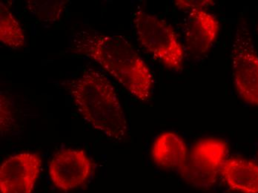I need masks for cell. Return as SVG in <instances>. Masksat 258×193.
<instances>
[{"label":"cell","mask_w":258,"mask_h":193,"mask_svg":"<svg viewBox=\"0 0 258 193\" xmlns=\"http://www.w3.org/2000/svg\"><path fill=\"white\" fill-rule=\"evenodd\" d=\"M69 91L79 112L94 130L115 141L125 138V114L115 89L102 72L87 69L71 82Z\"/></svg>","instance_id":"7a4b0ae2"},{"label":"cell","mask_w":258,"mask_h":193,"mask_svg":"<svg viewBox=\"0 0 258 193\" xmlns=\"http://www.w3.org/2000/svg\"><path fill=\"white\" fill-rule=\"evenodd\" d=\"M234 84L240 96L258 106V56L248 34L239 31L232 48Z\"/></svg>","instance_id":"5b68a950"},{"label":"cell","mask_w":258,"mask_h":193,"mask_svg":"<svg viewBox=\"0 0 258 193\" xmlns=\"http://www.w3.org/2000/svg\"><path fill=\"white\" fill-rule=\"evenodd\" d=\"M219 28V23L212 14L204 10L191 11L184 28L187 49L197 56L207 52L216 39Z\"/></svg>","instance_id":"ba28073f"},{"label":"cell","mask_w":258,"mask_h":193,"mask_svg":"<svg viewBox=\"0 0 258 193\" xmlns=\"http://www.w3.org/2000/svg\"><path fill=\"white\" fill-rule=\"evenodd\" d=\"M152 154L157 166L179 172L183 169L188 159L185 142L172 133H163L157 138L152 147Z\"/></svg>","instance_id":"9c48e42d"},{"label":"cell","mask_w":258,"mask_h":193,"mask_svg":"<svg viewBox=\"0 0 258 193\" xmlns=\"http://www.w3.org/2000/svg\"><path fill=\"white\" fill-rule=\"evenodd\" d=\"M220 174L232 190L258 193V164L256 163L240 158L226 159Z\"/></svg>","instance_id":"30bf717a"},{"label":"cell","mask_w":258,"mask_h":193,"mask_svg":"<svg viewBox=\"0 0 258 193\" xmlns=\"http://www.w3.org/2000/svg\"><path fill=\"white\" fill-rule=\"evenodd\" d=\"M0 40L12 48H22L26 42L20 23L3 3H0Z\"/></svg>","instance_id":"8fae6325"},{"label":"cell","mask_w":258,"mask_h":193,"mask_svg":"<svg viewBox=\"0 0 258 193\" xmlns=\"http://www.w3.org/2000/svg\"><path fill=\"white\" fill-rule=\"evenodd\" d=\"M212 1H177L176 5L184 10H202L204 7L212 4Z\"/></svg>","instance_id":"4fadbf2b"},{"label":"cell","mask_w":258,"mask_h":193,"mask_svg":"<svg viewBox=\"0 0 258 193\" xmlns=\"http://www.w3.org/2000/svg\"><path fill=\"white\" fill-rule=\"evenodd\" d=\"M134 26L138 40L150 54L166 67L182 68L184 51L172 28L162 19L138 11L134 15Z\"/></svg>","instance_id":"3957f363"},{"label":"cell","mask_w":258,"mask_h":193,"mask_svg":"<svg viewBox=\"0 0 258 193\" xmlns=\"http://www.w3.org/2000/svg\"><path fill=\"white\" fill-rule=\"evenodd\" d=\"M41 165L42 161L37 154L23 152L11 156L0 168V192H32Z\"/></svg>","instance_id":"8992f818"},{"label":"cell","mask_w":258,"mask_h":193,"mask_svg":"<svg viewBox=\"0 0 258 193\" xmlns=\"http://www.w3.org/2000/svg\"><path fill=\"white\" fill-rule=\"evenodd\" d=\"M67 1L30 0L27 7L31 14L45 23H54L60 18Z\"/></svg>","instance_id":"7c38bea8"},{"label":"cell","mask_w":258,"mask_h":193,"mask_svg":"<svg viewBox=\"0 0 258 193\" xmlns=\"http://www.w3.org/2000/svg\"><path fill=\"white\" fill-rule=\"evenodd\" d=\"M72 49L100 64L139 100H149L153 86L152 72L132 44L119 35L83 31L75 34Z\"/></svg>","instance_id":"6da1fadb"},{"label":"cell","mask_w":258,"mask_h":193,"mask_svg":"<svg viewBox=\"0 0 258 193\" xmlns=\"http://www.w3.org/2000/svg\"><path fill=\"white\" fill-rule=\"evenodd\" d=\"M48 169L54 186L60 190L69 191L81 186L89 178L91 162L83 150L69 149L57 152Z\"/></svg>","instance_id":"52a82bcc"},{"label":"cell","mask_w":258,"mask_h":193,"mask_svg":"<svg viewBox=\"0 0 258 193\" xmlns=\"http://www.w3.org/2000/svg\"><path fill=\"white\" fill-rule=\"evenodd\" d=\"M227 154V144L224 141H200L194 146L180 175L195 187L209 189L216 183Z\"/></svg>","instance_id":"277c9868"}]
</instances>
